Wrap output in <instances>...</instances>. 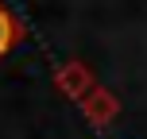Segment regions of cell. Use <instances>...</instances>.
I'll list each match as a JSON object with an SVG mask.
<instances>
[{
  "label": "cell",
  "mask_w": 147,
  "mask_h": 139,
  "mask_svg": "<svg viewBox=\"0 0 147 139\" xmlns=\"http://www.w3.org/2000/svg\"><path fill=\"white\" fill-rule=\"evenodd\" d=\"M20 39H23V23H20V15H16L12 8L0 0V58H8V54L20 46Z\"/></svg>",
  "instance_id": "1"
}]
</instances>
